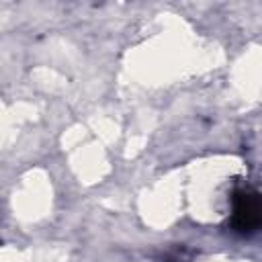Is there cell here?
<instances>
[{"instance_id":"cell-1","label":"cell","mask_w":262,"mask_h":262,"mask_svg":"<svg viewBox=\"0 0 262 262\" xmlns=\"http://www.w3.org/2000/svg\"><path fill=\"white\" fill-rule=\"evenodd\" d=\"M233 223L239 231H252L260 221V205L258 194L252 190H239L233 194Z\"/></svg>"}]
</instances>
